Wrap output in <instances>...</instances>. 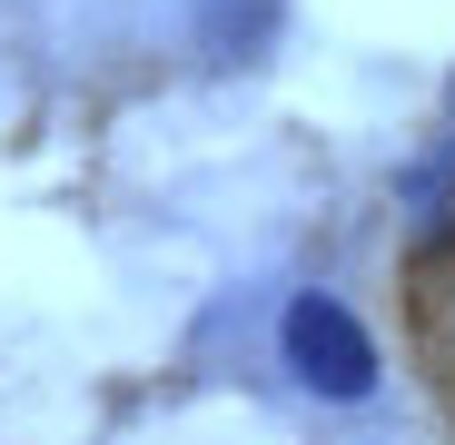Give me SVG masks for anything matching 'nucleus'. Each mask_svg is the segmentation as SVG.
<instances>
[{"mask_svg": "<svg viewBox=\"0 0 455 445\" xmlns=\"http://www.w3.org/2000/svg\"><path fill=\"white\" fill-rule=\"evenodd\" d=\"M287 366H297V386H317V396H376L366 327L337 307V297H317V287L287 307Z\"/></svg>", "mask_w": 455, "mask_h": 445, "instance_id": "f257e3e1", "label": "nucleus"}, {"mask_svg": "<svg viewBox=\"0 0 455 445\" xmlns=\"http://www.w3.org/2000/svg\"><path fill=\"white\" fill-rule=\"evenodd\" d=\"M406 198H416L426 218H455V148H445V159H426V169H406Z\"/></svg>", "mask_w": 455, "mask_h": 445, "instance_id": "f03ea898", "label": "nucleus"}]
</instances>
